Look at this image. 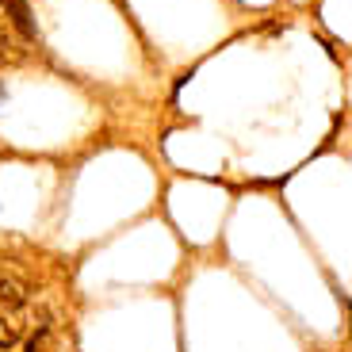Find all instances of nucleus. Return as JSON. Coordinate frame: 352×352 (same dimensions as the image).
<instances>
[{
    "label": "nucleus",
    "instance_id": "nucleus-4",
    "mask_svg": "<svg viewBox=\"0 0 352 352\" xmlns=\"http://www.w3.org/2000/svg\"><path fill=\"white\" fill-rule=\"evenodd\" d=\"M46 337H50V326H38V333L27 341V352H43L46 349Z\"/></svg>",
    "mask_w": 352,
    "mask_h": 352
},
{
    "label": "nucleus",
    "instance_id": "nucleus-2",
    "mask_svg": "<svg viewBox=\"0 0 352 352\" xmlns=\"http://www.w3.org/2000/svg\"><path fill=\"white\" fill-rule=\"evenodd\" d=\"M0 4H4V16L23 31V38H38V23L31 16V4L27 0H0Z\"/></svg>",
    "mask_w": 352,
    "mask_h": 352
},
{
    "label": "nucleus",
    "instance_id": "nucleus-1",
    "mask_svg": "<svg viewBox=\"0 0 352 352\" xmlns=\"http://www.w3.org/2000/svg\"><path fill=\"white\" fill-rule=\"evenodd\" d=\"M27 299H31V287H27L23 276L0 272V307H4V310H19Z\"/></svg>",
    "mask_w": 352,
    "mask_h": 352
},
{
    "label": "nucleus",
    "instance_id": "nucleus-3",
    "mask_svg": "<svg viewBox=\"0 0 352 352\" xmlns=\"http://www.w3.org/2000/svg\"><path fill=\"white\" fill-rule=\"evenodd\" d=\"M19 337H23V322L12 314H0V349L8 352L12 344H19Z\"/></svg>",
    "mask_w": 352,
    "mask_h": 352
}]
</instances>
